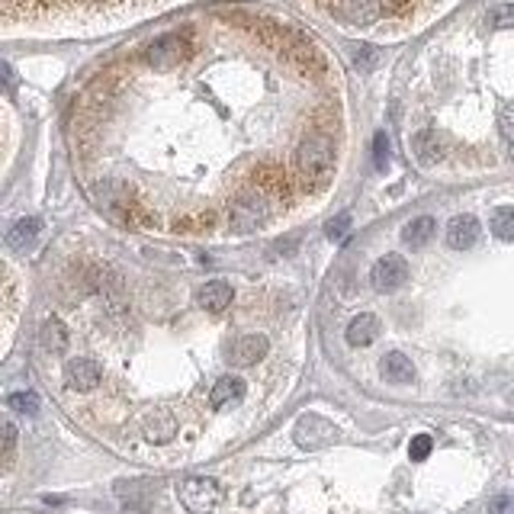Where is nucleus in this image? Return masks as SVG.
Masks as SVG:
<instances>
[{
	"label": "nucleus",
	"mask_w": 514,
	"mask_h": 514,
	"mask_svg": "<svg viewBox=\"0 0 514 514\" xmlns=\"http://www.w3.org/2000/svg\"><path fill=\"white\" fill-rule=\"evenodd\" d=\"M228 303H232V287H228L225 280H212V283H206V287L196 293V305L212 315L225 312Z\"/></svg>",
	"instance_id": "13"
},
{
	"label": "nucleus",
	"mask_w": 514,
	"mask_h": 514,
	"mask_svg": "<svg viewBox=\"0 0 514 514\" xmlns=\"http://www.w3.org/2000/svg\"><path fill=\"white\" fill-rule=\"evenodd\" d=\"M13 450H17V428L10 422H0V460L13 456Z\"/></svg>",
	"instance_id": "24"
},
{
	"label": "nucleus",
	"mask_w": 514,
	"mask_h": 514,
	"mask_svg": "<svg viewBox=\"0 0 514 514\" xmlns=\"http://www.w3.org/2000/svg\"><path fill=\"white\" fill-rule=\"evenodd\" d=\"M431 447H434V440H431L428 434H418V438H412V447H408V454H412V460H428Z\"/></svg>",
	"instance_id": "26"
},
{
	"label": "nucleus",
	"mask_w": 514,
	"mask_h": 514,
	"mask_svg": "<svg viewBox=\"0 0 514 514\" xmlns=\"http://www.w3.org/2000/svg\"><path fill=\"white\" fill-rule=\"evenodd\" d=\"M39 341H43V347L49 351V354H61L67 347V328L61 325L59 319H49L43 325V335H39Z\"/></svg>",
	"instance_id": "21"
},
{
	"label": "nucleus",
	"mask_w": 514,
	"mask_h": 514,
	"mask_svg": "<svg viewBox=\"0 0 514 514\" xmlns=\"http://www.w3.org/2000/svg\"><path fill=\"white\" fill-rule=\"evenodd\" d=\"M10 408L23 415H33L39 412V396H36V392H13V396H10Z\"/></svg>",
	"instance_id": "23"
},
{
	"label": "nucleus",
	"mask_w": 514,
	"mask_h": 514,
	"mask_svg": "<svg viewBox=\"0 0 514 514\" xmlns=\"http://www.w3.org/2000/svg\"><path fill=\"white\" fill-rule=\"evenodd\" d=\"M347 228H351V216H347V212H341L337 219H331V222H328V228H325V232H328V238H331V241H335V238H344Z\"/></svg>",
	"instance_id": "27"
},
{
	"label": "nucleus",
	"mask_w": 514,
	"mask_h": 514,
	"mask_svg": "<svg viewBox=\"0 0 514 514\" xmlns=\"http://www.w3.org/2000/svg\"><path fill=\"white\" fill-rule=\"evenodd\" d=\"M277 49H280V55H287V59L293 61L299 71H305V75H325V71H328L325 55H321L305 36L293 33V29H287V36H283V43H280Z\"/></svg>",
	"instance_id": "3"
},
{
	"label": "nucleus",
	"mask_w": 514,
	"mask_h": 514,
	"mask_svg": "<svg viewBox=\"0 0 514 514\" xmlns=\"http://www.w3.org/2000/svg\"><path fill=\"white\" fill-rule=\"evenodd\" d=\"M386 4H389V10H392V13H399V17H402V13H408V10H412L418 0H386Z\"/></svg>",
	"instance_id": "28"
},
{
	"label": "nucleus",
	"mask_w": 514,
	"mask_h": 514,
	"mask_svg": "<svg viewBox=\"0 0 514 514\" xmlns=\"http://www.w3.org/2000/svg\"><path fill=\"white\" fill-rule=\"evenodd\" d=\"M142 431H145V438L154 440V444H168V440L178 434V422H174V415H170V412H161V408H154V412L145 415Z\"/></svg>",
	"instance_id": "14"
},
{
	"label": "nucleus",
	"mask_w": 514,
	"mask_h": 514,
	"mask_svg": "<svg viewBox=\"0 0 514 514\" xmlns=\"http://www.w3.org/2000/svg\"><path fill=\"white\" fill-rule=\"evenodd\" d=\"M492 232H495L502 241H511L514 238V210L511 206H498L492 212Z\"/></svg>",
	"instance_id": "22"
},
{
	"label": "nucleus",
	"mask_w": 514,
	"mask_h": 514,
	"mask_svg": "<svg viewBox=\"0 0 514 514\" xmlns=\"http://www.w3.org/2000/svg\"><path fill=\"white\" fill-rule=\"evenodd\" d=\"M373 59H376V51H373V49H360V51H357V65H373Z\"/></svg>",
	"instance_id": "31"
},
{
	"label": "nucleus",
	"mask_w": 514,
	"mask_h": 514,
	"mask_svg": "<svg viewBox=\"0 0 514 514\" xmlns=\"http://www.w3.org/2000/svg\"><path fill=\"white\" fill-rule=\"evenodd\" d=\"M347 344L351 347H370L376 337H380V319L376 315H370V312H363V315H357L351 325H347Z\"/></svg>",
	"instance_id": "15"
},
{
	"label": "nucleus",
	"mask_w": 514,
	"mask_h": 514,
	"mask_svg": "<svg viewBox=\"0 0 514 514\" xmlns=\"http://www.w3.org/2000/svg\"><path fill=\"white\" fill-rule=\"evenodd\" d=\"M476 238H479V222H476V216H454L447 225V245L454 248V251H466V248L476 245Z\"/></svg>",
	"instance_id": "12"
},
{
	"label": "nucleus",
	"mask_w": 514,
	"mask_h": 514,
	"mask_svg": "<svg viewBox=\"0 0 514 514\" xmlns=\"http://www.w3.org/2000/svg\"><path fill=\"white\" fill-rule=\"evenodd\" d=\"M39 232H43V222L39 219H20L17 225L7 232V245L13 248V251H23V248H29L39 238Z\"/></svg>",
	"instance_id": "20"
},
{
	"label": "nucleus",
	"mask_w": 514,
	"mask_h": 514,
	"mask_svg": "<svg viewBox=\"0 0 514 514\" xmlns=\"http://www.w3.org/2000/svg\"><path fill=\"white\" fill-rule=\"evenodd\" d=\"M502 135H505V142L511 138V110L502 113Z\"/></svg>",
	"instance_id": "32"
},
{
	"label": "nucleus",
	"mask_w": 514,
	"mask_h": 514,
	"mask_svg": "<svg viewBox=\"0 0 514 514\" xmlns=\"http://www.w3.org/2000/svg\"><path fill=\"white\" fill-rule=\"evenodd\" d=\"M270 351V341L267 335H257V331H251V335H241L232 344V351H228V360L235 363V367H254L257 360H264Z\"/></svg>",
	"instance_id": "9"
},
{
	"label": "nucleus",
	"mask_w": 514,
	"mask_h": 514,
	"mask_svg": "<svg viewBox=\"0 0 514 514\" xmlns=\"http://www.w3.org/2000/svg\"><path fill=\"white\" fill-rule=\"evenodd\" d=\"M293 438L303 450H319V447L335 444L337 428L328 422V418H321V415H303V418L296 422Z\"/></svg>",
	"instance_id": "6"
},
{
	"label": "nucleus",
	"mask_w": 514,
	"mask_h": 514,
	"mask_svg": "<svg viewBox=\"0 0 514 514\" xmlns=\"http://www.w3.org/2000/svg\"><path fill=\"white\" fill-rule=\"evenodd\" d=\"M0 87H13V71L7 61H0Z\"/></svg>",
	"instance_id": "29"
},
{
	"label": "nucleus",
	"mask_w": 514,
	"mask_h": 514,
	"mask_svg": "<svg viewBox=\"0 0 514 514\" xmlns=\"http://www.w3.org/2000/svg\"><path fill=\"white\" fill-rule=\"evenodd\" d=\"M373 161H376V168L380 170H386V164H389V138H386V132H380L376 138H373Z\"/></svg>",
	"instance_id": "25"
},
{
	"label": "nucleus",
	"mask_w": 514,
	"mask_h": 514,
	"mask_svg": "<svg viewBox=\"0 0 514 514\" xmlns=\"http://www.w3.org/2000/svg\"><path fill=\"white\" fill-rule=\"evenodd\" d=\"M65 380L77 392H91L93 386H100V363L87 360V357H77V360H67L65 367Z\"/></svg>",
	"instance_id": "10"
},
{
	"label": "nucleus",
	"mask_w": 514,
	"mask_h": 514,
	"mask_svg": "<svg viewBox=\"0 0 514 514\" xmlns=\"http://www.w3.org/2000/svg\"><path fill=\"white\" fill-rule=\"evenodd\" d=\"M370 280L380 293H392V289H399L405 280H408V264H405V257H399V254H386V257H380V261L373 264Z\"/></svg>",
	"instance_id": "7"
},
{
	"label": "nucleus",
	"mask_w": 514,
	"mask_h": 514,
	"mask_svg": "<svg viewBox=\"0 0 514 514\" xmlns=\"http://www.w3.org/2000/svg\"><path fill=\"white\" fill-rule=\"evenodd\" d=\"M296 248V241H277V245L270 248V254H273V257H277V254H289Z\"/></svg>",
	"instance_id": "30"
},
{
	"label": "nucleus",
	"mask_w": 514,
	"mask_h": 514,
	"mask_svg": "<svg viewBox=\"0 0 514 514\" xmlns=\"http://www.w3.org/2000/svg\"><path fill=\"white\" fill-rule=\"evenodd\" d=\"M319 4H335V0H319Z\"/></svg>",
	"instance_id": "33"
},
{
	"label": "nucleus",
	"mask_w": 514,
	"mask_h": 514,
	"mask_svg": "<svg viewBox=\"0 0 514 514\" xmlns=\"http://www.w3.org/2000/svg\"><path fill=\"white\" fill-rule=\"evenodd\" d=\"M383 376H386L389 383H396V386H405V383L415 380V367L405 354L392 351V354L383 357Z\"/></svg>",
	"instance_id": "19"
},
{
	"label": "nucleus",
	"mask_w": 514,
	"mask_h": 514,
	"mask_svg": "<svg viewBox=\"0 0 514 514\" xmlns=\"http://www.w3.org/2000/svg\"><path fill=\"white\" fill-rule=\"evenodd\" d=\"M296 168H299L305 190L328 184L331 170H335V142L321 132H312L309 138H303V145L296 148Z\"/></svg>",
	"instance_id": "1"
},
{
	"label": "nucleus",
	"mask_w": 514,
	"mask_h": 514,
	"mask_svg": "<svg viewBox=\"0 0 514 514\" xmlns=\"http://www.w3.org/2000/svg\"><path fill=\"white\" fill-rule=\"evenodd\" d=\"M337 13L354 26H370L380 20L383 0H337Z\"/></svg>",
	"instance_id": "11"
},
{
	"label": "nucleus",
	"mask_w": 514,
	"mask_h": 514,
	"mask_svg": "<svg viewBox=\"0 0 514 514\" xmlns=\"http://www.w3.org/2000/svg\"><path fill=\"white\" fill-rule=\"evenodd\" d=\"M415 154L422 164H434V161L444 154V138H440L438 129H422V132L415 135Z\"/></svg>",
	"instance_id": "18"
},
{
	"label": "nucleus",
	"mask_w": 514,
	"mask_h": 514,
	"mask_svg": "<svg viewBox=\"0 0 514 514\" xmlns=\"http://www.w3.org/2000/svg\"><path fill=\"white\" fill-rule=\"evenodd\" d=\"M245 396V383L238 380V376H222L210 392V405L212 408H225V405H235L241 402Z\"/></svg>",
	"instance_id": "17"
},
{
	"label": "nucleus",
	"mask_w": 514,
	"mask_h": 514,
	"mask_svg": "<svg viewBox=\"0 0 514 514\" xmlns=\"http://www.w3.org/2000/svg\"><path fill=\"white\" fill-rule=\"evenodd\" d=\"M186 59H190V39L180 33L161 36V39H154V43L145 49V61L152 67H158V71H170V67L184 65Z\"/></svg>",
	"instance_id": "4"
},
{
	"label": "nucleus",
	"mask_w": 514,
	"mask_h": 514,
	"mask_svg": "<svg viewBox=\"0 0 514 514\" xmlns=\"http://www.w3.org/2000/svg\"><path fill=\"white\" fill-rule=\"evenodd\" d=\"M267 216H270V200L264 194H257V190H251V194L238 196V200L232 202V210H228V228L238 232V235H248L254 228H261L264 222H267Z\"/></svg>",
	"instance_id": "2"
},
{
	"label": "nucleus",
	"mask_w": 514,
	"mask_h": 514,
	"mask_svg": "<svg viewBox=\"0 0 514 514\" xmlns=\"http://www.w3.org/2000/svg\"><path fill=\"white\" fill-rule=\"evenodd\" d=\"M178 492L190 511H212L222 505V486L210 476H186Z\"/></svg>",
	"instance_id": "5"
},
{
	"label": "nucleus",
	"mask_w": 514,
	"mask_h": 514,
	"mask_svg": "<svg viewBox=\"0 0 514 514\" xmlns=\"http://www.w3.org/2000/svg\"><path fill=\"white\" fill-rule=\"evenodd\" d=\"M434 235H438V222L431 219V216H418V219H412L402 228V241L412 248V251L424 248Z\"/></svg>",
	"instance_id": "16"
},
{
	"label": "nucleus",
	"mask_w": 514,
	"mask_h": 514,
	"mask_svg": "<svg viewBox=\"0 0 514 514\" xmlns=\"http://www.w3.org/2000/svg\"><path fill=\"white\" fill-rule=\"evenodd\" d=\"M254 190L264 194L267 200H287L289 196V184H287V170L280 164H257L254 170Z\"/></svg>",
	"instance_id": "8"
}]
</instances>
